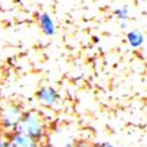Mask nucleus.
<instances>
[{
    "label": "nucleus",
    "mask_w": 147,
    "mask_h": 147,
    "mask_svg": "<svg viewBox=\"0 0 147 147\" xmlns=\"http://www.w3.org/2000/svg\"><path fill=\"white\" fill-rule=\"evenodd\" d=\"M14 132L24 134L40 144L46 137V125L44 119L38 113L24 112Z\"/></svg>",
    "instance_id": "obj_1"
},
{
    "label": "nucleus",
    "mask_w": 147,
    "mask_h": 147,
    "mask_svg": "<svg viewBox=\"0 0 147 147\" xmlns=\"http://www.w3.org/2000/svg\"><path fill=\"white\" fill-rule=\"evenodd\" d=\"M24 112L20 106L18 105H8L6 106L3 112L0 113V122L5 131H8L9 134L13 133L19 124Z\"/></svg>",
    "instance_id": "obj_2"
},
{
    "label": "nucleus",
    "mask_w": 147,
    "mask_h": 147,
    "mask_svg": "<svg viewBox=\"0 0 147 147\" xmlns=\"http://www.w3.org/2000/svg\"><path fill=\"white\" fill-rule=\"evenodd\" d=\"M36 98L40 101L41 105L46 106V107H52L54 106L58 100H59V95L57 93V91L52 87H41L38 93H36Z\"/></svg>",
    "instance_id": "obj_3"
},
{
    "label": "nucleus",
    "mask_w": 147,
    "mask_h": 147,
    "mask_svg": "<svg viewBox=\"0 0 147 147\" xmlns=\"http://www.w3.org/2000/svg\"><path fill=\"white\" fill-rule=\"evenodd\" d=\"M7 140L11 147H39L40 146L38 141L17 132L11 133L7 137Z\"/></svg>",
    "instance_id": "obj_4"
},
{
    "label": "nucleus",
    "mask_w": 147,
    "mask_h": 147,
    "mask_svg": "<svg viewBox=\"0 0 147 147\" xmlns=\"http://www.w3.org/2000/svg\"><path fill=\"white\" fill-rule=\"evenodd\" d=\"M41 22H42V28L44 30H46V33H52L53 32V25H52V22H51V20H50V17H47V16H45V17H42L41 18Z\"/></svg>",
    "instance_id": "obj_5"
},
{
    "label": "nucleus",
    "mask_w": 147,
    "mask_h": 147,
    "mask_svg": "<svg viewBox=\"0 0 147 147\" xmlns=\"http://www.w3.org/2000/svg\"><path fill=\"white\" fill-rule=\"evenodd\" d=\"M73 147H94V145H92V144H90V142H87V141L80 140V141L76 142Z\"/></svg>",
    "instance_id": "obj_6"
},
{
    "label": "nucleus",
    "mask_w": 147,
    "mask_h": 147,
    "mask_svg": "<svg viewBox=\"0 0 147 147\" xmlns=\"http://www.w3.org/2000/svg\"><path fill=\"white\" fill-rule=\"evenodd\" d=\"M94 147H117L111 142H98L94 145Z\"/></svg>",
    "instance_id": "obj_7"
},
{
    "label": "nucleus",
    "mask_w": 147,
    "mask_h": 147,
    "mask_svg": "<svg viewBox=\"0 0 147 147\" xmlns=\"http://www.w3.org/2000/svg\"><path fill=\"white\" fill-rule=\"evenodd\" d=\"M0 147H11V146H9V144H8L7 138L0 137Z\"/></svg>",
    "instance_id": "obj_8"
},
{
    "label": "nucleus",
    "mask_w": 147,
    "mask_h": 147,
    "mask_svg": "<svg viewBox=\"0 0 147 147\" xmlns=\"http://www.w3.org/2000/svg\"><path fill=\"white\" fill-rule=\"evenodd\" d=\"M39 147H53V146L50 145V144H44V145H40Z\"/></svg>",
    "instance_id": "obj_9"
}]
</instances>
